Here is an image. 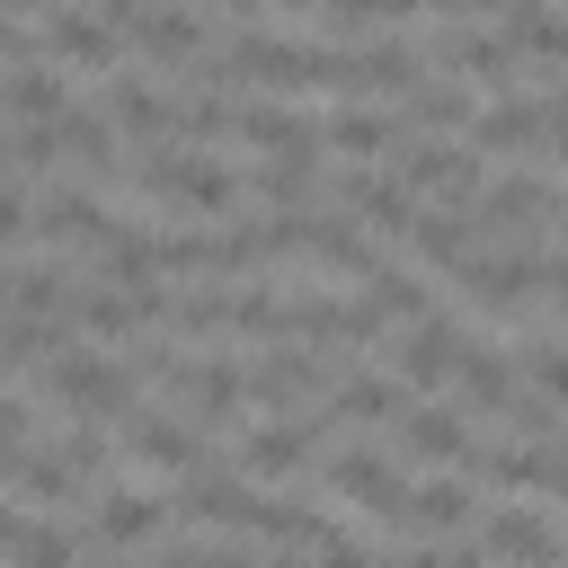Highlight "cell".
Segmentation results:
<instances>
[{"label": "cell", "instance_id": "9a60e30c", "mask_svg": "<svg viewBox=\"0 0 568 568\" xmlns=\"http://www.w3.org/2000/svg\"><path fill=\"white\" fill-rule=\"evenodd\" d=\"M53 62H89V71H106L115 62V36L98 27V18H80V9H44V36H36Z\"/></svg>", "mask_w": 568, "mask_h": 568}, {"label": "cell", "instance_id": "5bb4252c", "mask_svg": "<svg viewBox=\"0 0 568 568\" xmlns=\"http://www.w3.org/2000/svg\"><path fill=\"white\" fill-rule=\"evenodd\" d=\"M133 44L151 62H204V18L195 9H142L133 18Z\"/></svg>", "mask_w": 568, "mask_h": 568}, {"label": "cell", "instance_id": "3957f363", "mask_svg": "<svg viewBox=\"0 0 568 568\" xmlns=\"http://www.w3.org/2000/svg\"><path fill=\"white\" fill-rule=\"evenodd\" d=\"M115 435H124V453L133 462H151V470H169V479H186V470H204V435L186 426V417H169V408H124L115 417Z\"/></svg>", "mask_w": 568, "mask_h": 568}, {"label": "cell", "instance_id": "ba28073f", "mask_svg": "<svg viewBox=\"0 0 568 568\" xmlns=\"http://www.w3.org/2000/svg\"><path fill=\"white\" fill-rule=\"evenodd\" d=\"M390 426H399V453H408V462H435V470H453V462L479 444V435H470V417H462L453 399H408Z\"/></svg>", "mask_w": 568, "mask_h": 568}, {"label": "cell", "instance_id": "2e32d148", "mask_svg": "<svg viewBox=\"0 0 568 568\" xmlns=\"http://www.w3.org/2000/svg\"><path fill=\"white\" fill-rule=\"evenodd\" d=\"M320 142H328V151H337L346 169H364L373 151H390V142H399V115H382V106H337Z\"/></svg>", "mask_w": 568, "mask_h": 568}, {"label": "cell", "instance_id": "ffe728a7", "mask_svg": "<svg viewBox=\"0 0 568 568\" xmlns=\"http://www.w3.org/2000/svg\"><path fill=\"white\" fill-rule=\"evenodd\" d=\"M27 524H36V515H27V506H0V559H9V550H18V541H27Z\"/></svg>", "mask_w": 568, "mask_h": 568}, {"label": "cell", "instance_id": "6da1fadb", "mask_svg": "<svg viewBox=\"0 0 568 568\" xmlns=\"http://www.w3.org/2000/svg\"><path fill=\"white\" fill-rule=\"evenodd\" d=\"M36 390L44 399H62L80 426H106V417H124L133 408V373L124 364H106L98 346H80V337H53L44 355H36Z\"/></svg>", "mask_w": 568, "mask_h": 568}, {"label": "cell", "instance_id": "9c48e42d", "mask_svg": "<svg viewBox=\"0 0 568 568\" xmlns=\"http://www.w3.org/2000/svg\"><path fill=\"white\" fill-rule=\"evenodd\" d=\"M89 497H98V541L106 550H133V541H160L169 532V506L151 488H133V479H98Z\"/></svg>", "mask_w": 568, "mask_h": 568}, {"label": "cell", "instance_id": "e0dca14e", "mask_svg": "<svg viewBox=\"0 0 568 568\" xmlns=\"http://www.w3.org/2000/svg\"><path fill=\"white\" fill-rule=\"evenodd\" d=\"M18 568H80V541L62 532V524H27V541L9 550Z\"/></svg>", "mask_w": 568, "mask_h": 568}, {"label": "cell", "instance_id": "30bf717a", "mask_svg": "<svg viewBox=\"0 0 568 568\" xmlns=\"http://www.w3.org/2000/svg\"><path fill=\"white\" fill-rule=\"evenodd\" d=\"M9 497H18L27 515H53V506L89 497V479H80V470H71V453L53 444V453H18V470H9Z\"/></svg>", "mask_w": 568, "mask_h": 568}, {"label": "cell", "instance_id": "7c38bea8", "mask_svg": "<svg viewBox=\"0 0 568 568\" xmlns=\"http://www.w3.org/2000/svg\"><path fill=\"white\" fill-rule=\"evenodd\" d=\"M62 106H71V89H62L53 62H18V71L0 80V115H9V124H53Z\"/></svg>", "mask_w": 568, "mask_h": 568}, {"label": "cell", "instance_id": "7a4b0ae2", "mask_svg": "<svg viewBox=\"0 0 568 568\" xmlns=\"http://www.w3.org/2000/svg\"><path fill=\"white\" fill-rule=\"evenodd\" d=\"M470 346H479V337H470V320H453V311L435 302L426 320H408V328H399V346H390V382H399V390H444V382H453V364H462Z\"/></svg>", "mask_w": 568, "mask_h": 568}, {"label": "cell", "instance_id": "4fadbf2b", "mask_svg": "<svg viewBox=\"0 0 568 568\" xmlns=\"http://www.w3.org/2000/svg\"><path fill=\"white\" fill-rule=\"evenodd\" d=\"M71 320L89 328V337H106V346H124L142 320H160V302H133L124 284H80V302H71Z\"/></svg>", "mask_w": 568, "mask_h": 568}, {"label": "cell", "instance_id": "d6986e66", "mask_svg": "<svg viewBox=\"0 0 568 568\" xmlns=\"http://www.w3.org/2000/svg\"><path fill=\"white\" fill-rule=\"evenodd\" d=\"M27 426H36V399L27 390H0V444H27Z\"/></svg>", "mask_w": 568, "mask_h": 568}, {"label": "cell", "instance_id": "277c9868", "mask_svg": "<svg viewBox=\"0 0 568 568\" xmlns=\"http://www.w3.org/2000/svg\"><path fill=\"white\" fill-rule=\"evenodd\" d=\"M311 453H320L311 417H266V426H240L231 470L240 479H293V470H311Z\"/></svg>", "mask_w": 568, "mask_h": 568}, {"label": "cell", "instance_id": "5b68a950", "mask_svg": "<svg viewBox=\"0 0 568 568\" xmlns=\"http://www.w3.org/2000/svg\"><path fill=\"white\" fill-rule=\"evenodd\" d=\"M479 559H497V568H559V524L541 506H497V515H479Z\"/></svg>", "mask_w": 568, "mask_h": 568}, {"label": "cell", "instance_id": "ac0fdd59", "mask_svg": "<svg viewBox=\"0 0 568 568\" xmlns=\"http://www.w3.org/2000/svg\"><path fill=\"white\" fill-rule=\"evenodd\" d=\"M160 568H248V550L240 541H169Z\"/></svg>", "mask_w": 568, "mask_h": 568}, {"label": "cell", "instance_id": "8992f818", "mask_svg": "<svg viewBox=\"0 0 568 568\" xmlns=\"http://www.w3.org/2000/svg\"><path fill=\"white\" fill-rule=\"evenodd\" d=\"M231 133L257 151V160H284V169H320V124L302 106H231Z\"/></svg>", "mask_w": 568, "mask_h": 568}, {"label": "cell", "instance_id": "8fae6325", "mask_svg": "<svg viewBox=\"0 0 568 568\" xmlns=\"http://www.w3.org/2000/svg\"><path fill=\"white\" fill-rule=\"evenodd\" d=\"M408 408V390L390 382V373H337L328 382V399H320V417L337 426V417H355V426H390Z\"/></svg>", "mask_w": 568, "mask_h": 568}, {"label": "cell", "instance_id": "52a82bcc", "mask_svg": "<svg viewBox=\"0 0 568 568\" xmlns=\"http://www.w3.org/2000/svg\"><path fill=\"white\" fill-rule=\"evenodd\" d=\"M328 488H337L346 506H364L373 524H390L408 479H399V462H390L382 444H346V453H328Z\"/></svg>", "mask_w": 568, "mask_h": 568}]
</instances>
